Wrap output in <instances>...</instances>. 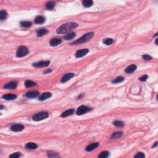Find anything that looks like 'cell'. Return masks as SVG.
Masks as SVG:
<instances>
[{
    "mask_svg": "<svg viewBox=\"0 0 158 158\" xmlns=\"http://www.w3.org/2000/svg\"><path fill=\"white\" fill-rule=\"evenodd\" d=\"M78 27V24L75 22H68L66 24H63L62 26L57 29V33L59 34H65L69 33L72 30L75 29Z\"/></svg>",
    "mask_w": 158,
    "mask_h": 158,
    "instance_id": "1",
    "label": "cell"
},
{
    "mask_svg": "<svg viewBox=\"0 0 158 158\" xmlns=\"http://www.w3.org/2000/svg\"><path fill=\"white\" fill-rule=\"evenodd\" d=\"M93 37H94V33L93 32H89V33L84 35L82 37L78 39L77 40H76L72 44V45H79V44L84 43H86V42L90 40Z\"/></svg>",
    "mask_w": 158,
    "mask_h": 158,
    "instance_id": "2",
    "label": "cell"
},
{
    "mask_svg": "<svg viewBox=\"0 0 158 158\" xmlns=\"http://www.w3.org/2000/svg\"><path fill=\"white\" fill-rule=\"evenodd\" d=\"M28 53V49L26 46H21L17 50L16 56L18 58H22Z\"/></svg>",
    "mask_w": 158,
    "mask_h": 158,
    "instance_id": "3",
    "label": "cell"
},
{
    "mask_svg": "<svg viewBox=\"0 0 158 158\" xmlns=\"http://www.w3.org/2000/svg\"><path fill=\"white\" fill-rule=\"evenodd\" d=\"M49 114L47 112H41L36 114L33 116V120L35 121H40L48 118Z\"/></svg>",
    "mask_w": 158,
    "mask_h": 158,
    "instance_id": "4",
    "label": "cell"
},
{
    "mask_svg": "<svg viewBox=\"0 0 158 158\" xmlns=\"http://www.w3.org/2000/svg\"><path fill=\"white\" fill-rule=\"evenodd\" d=\"M91 110V108L87 107L86 106H80L79 107L77 110V114L80 116V115H83L84 114L87 113L88 111Z\"/></svg>",
    "mask_w": 158,
    "mask_h": 158,
    "instance_id": "5",
    "label": "cell"
},
{
    "mask_svg": "<svg viewBox=\"0 0 158 158\" xmlns=\"http://www.w3.org/2000/svg\"><path fill=\"white\" fill-rule=\"evenodd\" d=\"M50 63V61H41L34 63L32 66L35 67H43L48 66Z\"/></svg>",
    "mask_w": 158,
    "mask_h": 158,
    "instance_id": "6",
    "label": "cell"
},
{
    "mask_svg": "<svg viewBox=\"0 0 158 158\" xmlns=\"http://www.w3.org/2000/svg\"><path fill=\"white\" fill-rule=\"evenodd\" d=\"M24 125L22 124H14L11 127V130L13 132H21L22 130H24Z\"/></svg>",
    "mask_w": 158,
    "mask_h": 158,
    "instance_id": "7",
    "label": "cell"
},
{
    "mask_svg": "<svg viewBox=\"0 0 158 158\" xmlns=\"http://www.w3.org/2000/svg\"><path fill=\"white\" fill-rule=\"evenodd\" d=\"M88 52H89V50H88V49H80V50H78L76 52L75 56H76L77 58H82V57H84V56L86 55Z\"/></svg>",
    "mask_w": 158,
    "mask_h": 158,
    "instance_id": "8",
    "label": "cell"
},
{
    "mask_svg": "<svg viewBox=\"0 0 158 158\" xmlns=\"http://www.w3.org/2000/svg\"><path fill=\"white\" fill-rule=\"evenodd\" d=\"M17 86V83L16 82H10L8 83L7 84L4 86V88L5 89H9V90H14L15 89Z\"/></svg>",
    "mask_w": 158,
    "mask_h": 158,
    "instance_id": "9",
    "label": "cell"
},
{
    "mask_svg": "<svg viewBox=\"0 0 158 158\" xmlns=\"http://www.w3.org/2000/svg\"><path fill=\"white\" fill-rule=\"evenodd\" d=\"M62 43V40L59 38H54L49 42V43L52 46H56Z\"/></svg>",
    "mask_w": 158,
    "mask_h": 158,
    "instance_id": "10",
    "label": "cell"
},
{
    "mask_svg": "<svg viewBox=\"0 0 158 158\" xmlns=\"http://www.w3.org/2000/svg\"><path fill=\"white\" fill-rule=\"evenodd\" d=\"M75 75L72 73H68L66 74L63 77V78L61 79V82L62 83H66L67 81H69L70 79H71L72 78L74 77Z\"/></svg>",
    "mask_w": 158,
    "mask_h": 158,
    "instance_id": "11",
    "label": "cell"
},
{
    "mask_svg": "<svg viewBox=\"0 0 158 158\" xmlns=\"http://www.w3.org/2000/svg\"><path fill=\"white\" fill-rule=\"evenodd\" d=\"M99 146V143H91L90 145H88V146L86 147L85 149L88 152H90V151H92L93 150L95 149L96 148H97Z\"/></svg>",
    "mask_w": 158,
    "mask_h": 158,
    "instance_id": "12",
    "label": "cell"
},
{
    "mask_svg": "<svg viewBox=\"0 0 158 158\" xmlns=\"http://www.w3.org/2000/svg\"><path fill=\"white\" fill-rule=\"evenodd\" d=\"M39 92L38 91H28L26 94V96L28 98H34L37 97L39 95Z\"/></svg>",
    "mask_w": 158,
    "mask_h": 158,
    "instance_id": "13",
    "label": "cell"
},
{
    "mask_svg": "<svg viewBox=\"0 0 158 158\" xmlns=\"http://www.w3.org/2000/svg\"><path fill=\"white\" fill-rule=\"evenodd\" d=\"M136 69H137V66H135L134 64H132L125 69V72L127 74H132L133 72H134Z\"/></svg>",
    "mask_w": 158,
    "mask_h": 158,
    "instance_id": "14",
    "label": "cell"
},
{
    "mask_svg": "<svg viewBox=\"0 0 158 158\" xmlns=\"http://www.w3.org/2000/svg\"><path fill=\"white\" fill-rule=\"evenodd\" d=\"M45 22V18L42 16H38L35 19V23L37 24H42Z\"/></svg>",
    "mask_w": 158,
    "mask_h": 158,
    "instance_id": "15",
    "label": "cell"
},
{
    "mask_svg": "<svg viewBox=\"0 0 158 158\" xmlns=\"http://www.w3.org/2000/svg\"><path fill=\"white\" fill-rule=\"evenodd\" d=\"M51 96V93H43V94L41 95V96L39 97V100L40 101H44V100H47L48 98H50Z\"/></svg>",
    "mask_w": 158,
    "mask_h": 158,
    "instance_id": "16",
    "label": "cell"
},
{
    "mask_svg": "<svg viewBox=\"0 0 158 158\" xmlns=\"http://www.w3.org/2000/svg\"><path fill=\"white\" fill-rule=\"evenodd\" d=\"M48 30H46V28H39L37 30V34L38 37H42V36H43L44 35H46V33H48Z\"/></svg>",
    "mask_w": 158,
    "mask_h": 158,
    "instance_id": "17",
    "label": "cell"
},
{
    "mask_svg": "<svg viewBox=\"0 0 158 158\" xmlns=\"http://www.w3.org/2000/svg\"><path fill=\"white\" fill-rule=\"evenodd\" d=\"M74 113V109H68V110L66 111L65 112H63L61 114L62 117H68L69 116H71L72 114H73Z\"/></svg>",
    "mask_w": 158,
    "mask_h": 158,
    "instance_id": "18",
    "label": "cell"
},
{
    "mask_svg": "<svg viewBox=\"0 0 158 158\" xmlns=\"http://www.w3.org/2000/svg\"><path fill=\"white\" fill-rule=\"evenodd\" d=\"M26 147L27 149H36L38 148V145L35 143L30 142V143H28L26 144Z\"/></svg>",
    "mask_w": 158,
    "mask_h": 158,
    "instance_id": "19",
    "label": "cell"
},
{
    "mask_svg": "<svg viewBox=\"0 0 158 158\" xmlns=\"http://www.w3.org/2000/svg\"><path fill=\"white\" fill-rule=\"evenodd\" d=\"M17 98V96L14 94H7L3 96V98L6 100H14Z\"/></svg>",
    "mask_w": 158,
    "mask_h": 158,
    "instance_id": "20",
    "label": "cell"
},
{
    "mask_svg": "<svg viewBox=\"0 0 158 158\" xmlns=\"http://www.w3.org/2000/svg\"><path fill=\"white\" fill-rule=\"evenodd\" d=\"M82 5L85 8H90L93 5V2L91 0H84L82 1Z\"/></svg>",
    "mask_w": 158,
    "mask_h": 158,
    "instance_id": "21",
    "label": "cell"
},
{
    "mask_svg": "<svg viewBox=\"0 0 158 158\" xmlns=\"http://www.w3.org/2000/svg\"><path fill=\"white\" fill-rule=\"evenodd\" d=\"M75 37V33L72 32V33H69L67 35H66L64 36V38L66 40H70L73 39Z\"/></svg>",
    "mask_w": 158,
    "mask_h": 158,
    "instance_id": "22",
    "label": "cell"
},
{
    "mask_svg": "<svg viewBox=\"0 0 158 158\" xmlns=\"http://www.w3.org/2000/svg\"><path fill=\"white\" fill-rule=\"evenodd\" d=\"M55 6V3L53 1H48L46 4V8L49 10H52Z\"/></svg>",
    "mask_w": 158,
    "mask_h": 158,
    "instance_id": "23",
    "label": "cell"
},
{
    "mask_svg": "<svg viewBox=\"0 0 158 158\" xmlns=\"http://www.w3.org/2000/svg\"><path fill=\"white\" fill-rule=\"evenodd\" d=\"M36 85H37L36 83H35V82H33V81L32 80H26V82H25V86L27 87V88L34 87Z\"/></svg>",
    "mask_w": 158,
    "mask_h": 158,
    "instance_id": "24",
    "label": "cell"
},
{
    "mask_svg": "<svg viewBox=\"0 0 158 158\" xmlns=\"http://www.w3.org/2000/svg\"><path fill=\"white\" fill-rule=\"evenodd\" d=\"M123 133L121 132H118L114 133L111 136V138L112 139H117L119 138H121L122 136Z\"/></svg>",
    "mask_w": 158,
    "mask_h": 158,
    "instance_id": "25",
    "label": "cell"
},
{
    "mask_svg": "<svg viewBox=\"0 0 158 158\" xmlns=\"http://www.w3.org/2000/svg\"><path fill=\"white\" fill-rule=\"evenodd\" d=\"M8 16V13L6 12V11L4 10H1L0 12V19L1 20H4Z\"/></svg>",
    "mask_w": 158,
    "mask_h": 158,
    "instance_id": "26",
    "label": "cell"
},
{
    "mask_svg": "<svg viewBox=\"0 0 158 158\" xmlns=\"http://www.w3.org/2000/svg\"><path fill=\"white\" fill-rule=\"evenodd\" d=\"M124 80V78L122 77H118L116 78V79L112 81L113 84H119V83H121Z\"/></svg>",
    "mask_w": 158,
    "mask_h": 158,
    "instance_id": "27",
    "label": "cell"
},
{
    "mask_svg": "<svg viewBox=\"0 0 158 158\" xmlns=\"http://www.w3.org/2000/svg\"><path fill=\"white\" fill-rule=\"evenodd\" d=\"M109 155V153L107 151H103L100 153V155L98 156L99 158H107Z\"/></svg>",
    "mask_w": 158,
    "mask_h": 158,
    "instance_id": "28",
    "label": "cell"
},
{
    "mask_svg": "<svg viewBox=\"0 0 158 158\" xmlns=\"http://www.w3.org/2000/svg\"><path fill=\"white\" fill-rule=\"evenodd\" d=\"M21 25L24 27H29L32 26V23L29 21H22L21 22Z\"/></svg>",
    "mask_w": 158,
    "mask_h": 158,
    "instance_id": "29",
    "label": "cell"
},
{
    "mask_svg": "<svg viewBox=\"0 0 158 158\" xmlns=\"http://www.w3.org/2000/svg\"><path fill=\"white\" fill-rule=\"evenodd\" d=\"M114 40L112 38H105L103 40V43L106 45H111L113 43Z\"/></svg>",
    "mask_w": 158,
    "mask_h": 158,
    "instance_id": "30",
    "label": "cell"
},
{
    "mask_svg": "<svg viewBox=\"0 0 158 158\" xmlns=\"http://www.w3.org/2000/svg\"><path fill=\"white\" fill-rule=\"evenodd\" d=\"M113 124L115 125V126H116L117 127H122L124 126V124L123 122L122 121H114L113 122Z\"/></svg>",
    "mask_w": 158,
    "mask_h": 158,
    "instance_id": "31",
    "label": "cell"
},
{
    "mask_svg": "<svg viewBox=\"0 0 158 158\" xmlns=\"http://www.w3.org/2000/svg\"><path fill=\"white\" fill-rule=\"evenodd\" d=\"M21 153H15L12 154L9 156V158H19V157L21 156Z\"/></svg>",
    "mask_w": 158,
    "mask_h": 158,
    "instance_id": "32",
    "label": "cell"
},
{
    "mask_svg": "<svg viewBox=\"0 0 158 158\" xmlns=\"http://www.w3.org/2000/svg\"><path fill=\"white\" fill-rule=\"evenodd\" d=\"M145 154L142 152L138 153L135 156V158H145Z\"/></svg>",
    "mask_w": 158,
    "mask_h": 158,
    "instance_id": "33",
    "label": "cell"
},
{
    "mask_svg": "<svg viewBox=\"0 0 158 158\" xmlns=\"http://www.w3.org/2000/svg\"><path fill=\"white\" fill-rule=\"evenodd\" d=\"M142 58L145 60H146V61H149V60L152 59V57L150 56L148 54H145V55L142 56Z\"/></svg>",
    "mask_w": 158,
    "mask_h": 158,
    "instance_id": "34",
    "label": "cell"
},
{
    "mask_svg": "<svg viewBox=\"0 0 158 158\" xmlns=\"http://www.w3.org/2000/svg\"><path fill=\"white\" fill-rule=\"evenodd\" d=\"M148 76L147 75H143V76H142L141 77L139 78V80L140 81H142V82H145V81L148 79Z\"/></svg>",
    "mask_w": 158,
    "mask_h": 158,
    "instance_id": "35",
    "label": "cell"
},
{
    "mask_svg": "<svg viewBox=\"0 0 158 158\" xmlns=\"http://www.w3.org/2000/svg\"><path fill=\"white\" fill-rule=\"evenodd\" d=\"M48 156H49V157H58V156H59V154H58V153H56L49 152V153H48Z\"/></svg>",
    "mask_w": 158,
    "mask_h": 158,
    "instance_id": "36",
    "label": "cell"
},
{
    "mask_svg": "<svg viewBox=\"0 0 158 158\" xmlns=\"http://www.w3.org/2000/svg\"><path fill=\"white\" fill-rule=\"evenodd\" d=\"M157 145H158V142H156L155 143H154V145L153 146L152 148H155V147H156V146H157Z\"/></svg>",
    "mask_w": 158,
    "mask_h": 158,
    "instance_id": "37",
    "label": "cell"
},
{
    "mask_svg": "<svg viewBox=\"0 0 158 158\" xmlns=\"http://www.w3.org/2000/svg\"><path fill=\"white\" fill-rule=\"evenodd\" d=\"M51 72V69H50V70H46V71H45V72H44V73L45 74H46V73H48V72Z\"/></svg>",
    "mask_w": 158,
    "mask_h": 158,
    "instance_id": "38",
    "label": "cell"
},
{
    "mask_svg": "<svg viewBox=\"0 0 158 158\" xmlns=\"http://www.w3.org/2000/svg\"><path fill=\"white\" fill-rule=\"evenodd\" d=\"M3 108H4V106H2V105H1V109H3Z\"/></svg>",
    "mask_w": 158,
    "mask_h": 158,
    "instance_id": "39",
    "label": "cell"
}]
</instances>
